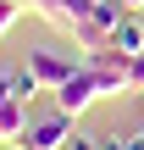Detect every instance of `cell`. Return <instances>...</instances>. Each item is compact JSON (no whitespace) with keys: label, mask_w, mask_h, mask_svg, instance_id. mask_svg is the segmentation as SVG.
I'll use <instances>...</instances> for the list:
<instances>
[{"label":"cell","mask_w":144,"mask_h":150,"mask_svg":"<svg viewBox=\"0 0 144 150\" xmlns=\"http://www.w3.org/2000/svg\"><path fill=\"white\" fill-rule=\"evenodd\" d=\"M28 134V100H0V139H22Z\"/></svg>","instance_id":"4"},{"label":"cell","mask_w":144,"mask_h":150,"mask_svg":"<svg viewBox=\"0 0 144 150\" xmlns=\"http://www.w3.org/2000/svg\"><path fill=\"white\" fill-rule=\"evenodd\" d=\"M22 11H28L22 0H0V39H6V33L17 28V17H22Z\"/></svg>","instance_id":"6"},{"label":"cell","mask_w":144,"mask_h":150,"mask_svg":"<svg viewBox=\"0 0 144 150\" xmlns=\"http://www.w3.org/2000/svg\"><path fill=\"white\" fill-rule=\"evenodd\" d=\"M67 150H100V145H94V139H83V134H72V145H67Z\"/></svg>","instance_id":"9"},{"label":"cell","mask_w":144,"mask_h":150,"mask_svg":"<svg viewBox=\"0 0 144 150\" xmlns=\"http://www.w3.org/2000/svg\"><path fill=\"white\" fill-rule=\"evenodd\" d=\"M100 150H128V134H122V139H117V134H105V139H100Z\"/></svg>","instance_id":"7"},{"label":"cell","mask_w":144,"mask_h":150,"mask_svg":"<svg viewBox=\"0 0 144 150\" xmlns=\"http://www.w3.org/2000/svg\"><path fill=\"white\" fill-rule=\"evenodd\" d=\"M122 6H128V11H144V0H122Z\"/></svg>","instance_id":"11"},{"label":"cell","mask_w":144,"mask_h":150,"mask_svg":"<svg viewBox=\"0 0 144 150\" xmlns=\"http://www.w3.org/2000/svg\"><path fill=\"white\" fill-rule=\"evenodd\" d=\"M72 134H78L72 117L55 111V117H44V122H28V134L11 139V145H17V150H67V145H72Z\"/></svg>","instance_id":"1"},{"label":"cell","mask_w":144,"mask_h":150,"mask_svg":"<svg viewBox=\"0 0 144 150\" xmlns=\"http://www.w3.org/2000/svg\"><path fill=\"white\" fill-rule=\"evenodd\" d=\"M33 95H44V83H39V78L28 72V61H22V67H17V100H33Z\"/></svg>","instance_id":"5"},{"label":"cell","mask_w":144,"mask_h":150,"mask_svg":"<svg viewBox=\"0 0 144 150\" xmlns=\"http://www.w3.org/2000/svg\"><path fill=\"white\" fill-rule=\"evenodd\" d=\"M128 150H144V128H139V134H128Z\"/></svg>","instance_id":"10"},{"label":"cell","mask_w":144,"mask_h":150,"mask_svg":"<svg viewBox=\"0 0 144 150\" xmlns=\"http://www.w3.org/2000/svg\"><path fill=\"white\" fill-rule=\"evenodd\" d=\"M111 45H117L122 56H144V22H139V11H128V17L111 28Z\"/></svg>","instance_id":"3"},{"label":"cell","mask_w":144,"mask_h":150,"mask_svg":"<svg viewBox=\"0 0 144 150\" xmlns=\"http://www.w3.org/2000/svg\"><path fill=\"white\" fill-rule=\"evenodd\" d=\"M133 89L144 95V56H133Z\"/></svg>","instance_id":"8"},{"label":"cell","mask_w":144,"mask_h":150,"mask_svg":"<svg viewBox=\"0 0 144 150\" xmlns=\"http://www.w3.org/2000/svg\"><path fill=\"white\" fill-rule=\"evenodd\" d=\"M22 6H28V0H22Z\"/></svg>","instance_id":"12"},{"label":"cell","mask_w":144,"mask_h":150,"mask_svg":"<svg viewBox=\"0 0 144 150\" xmlns=\"http://www.w3.org/2000/svg\"><path fill=\"white\" fill-rule=\"evenodd\" d=\"M78 67H83V61H72V56H61V50H28V72H33L50 95H55V89H61Z\"/></svg>","instance_id":"2"}]
</instances>
